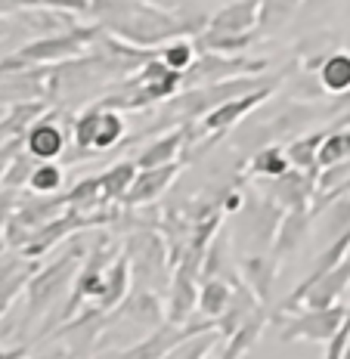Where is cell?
Listing matches in <instances>:
<instances>
[{"label": "cell", "instance_id": "1", "mask_svg": "<svg viewBox=\"0 0 350 359\" xmlns=\"http://www.w3.org/2000/svg\"><path fill=\"white\" fill-rule=\"evenodd\" d=\"M100 25H74L59 34H43L37 41L19 47L13 56L0 59V74H16V72H32V69H50L59 62H72L81 59L93 41H100Z\"/></svg>", "mask_w": 350, "mask_h": 359}, {"label": "cell", "instance_id": "2", "mask_svg": "<svg viewBox=\"0 0 350 359\" xmlns=\"http://www.w3.org/2000/svg\"><path fill=\"white\" fill-rule=\"evenodd\" d=\"M100 28L137 50H152L159 43H170L174 37L186 34L180 16L155 10V6H146V4H130L124 13L106 19Z\"/></svg>", "mask_w": 350, "mask_h": 359}, {"label": "cell", "instance_id": "3", "mask_svg": "<svg viewBox=\"0 0 350 359\" xmlns=\"http://www.w3.org/2000/svg\"><path fill=\"white\" fill-rule=\"evenodd\" d=\"M270 69V59H248V56H217V53H198L196 65L183 74V87H208L217 81L248 78V74H264Z\"/></svg>", "mask_w": 350, "mask_h": 359}, {"label": "cell", "instance_id": "4", "mask_svg": "<svg viewBox=\"0 0 350 359\" xmlns=\"http://www.w3.org/2000/svg\"><path fill=\"white\" fill-rule=\"evenodd\" d=\"M347 313L350 306L347 304H332V306H323V310H307L301 316H292L285 319V328H282V338L285 341H316V344H325L338 334V328L347 323Z\"/></svg>", "mask_w": 350, "mask_h": 359}, {"label": "cell", "instance_id": "5", "mask_svg": "<svg viewBox=\"0 0 350 359\" xmlns=\"http://www.w3.org/2000/svg\"><path fill=\"white\" fill-rule=\"evenodd\" d=\"M72 276H74V254H65V257H59L56 264H50L47 269L34 273L32 282H28V288H25L28 316H34V313H41L50 301H56V294L69 285Z\"/></svg>", "mask_w": 350, "mask_h": 359}, {"label": "cell", "instance_id": "6", "mask_svg": "<svg viewBox=\"0 0 350 359\" xmlns=\"http://www.w3.org/2000/svg\"><path fill=\"white\" fill-rule=\"evenodd\" d=\"M279 84V81H276ZM276 84H267V87H257V90H251V93H245V96H236V100H229V102H223V106L217 109H211L208 115L202 118V127L208 133H227L229 127H236L242 121L248 111H255L260 102H267L273 96V90H276Z\"/></svg>", "mask_w": 350, "mask_h": 359}, {"label": "cell", "instance_id": "7", "mask_svg": "<svg viewBox=\"0 0 350 359\" xmlns=\"http://www.w3.org/2000/svg\"><path fill=\"white\" fill-rule=\"evenodd\" d=\"M270 198L282 205L285 211H310L307 205H314L316 198V177L307 174V170H285L282 177H276L270 189Z\"/></svg>", "mask_w": 350, "mask_h": 359}, {"label": "cell", "instance_id": "8", "mask_svg": "<svg viewBox=\"0 0 350 359\" xmlns=\"http://www.w3.org/2000/svg\"><path fill=\"white\" fill-rule=\"evenodd\" d=\"M56 118H59L56 111H53V115H41L25 130V137H22V146H25V152L32 155L34 161H53V158L62 155V149H65V130L59 127Z\"/></svg>", "mask_w": 350, "mask_h": 359}, {"label": "cell", "instance_id": "9", "mask_svg": "<svg viewBox=\"0 0 350 359\" xmlns=\"http://www.w3.org/2000/svg\"><path fill=\"white\" fill-rule=\"evenodd\" d=\"M257 16H260V0H233V4L220 6L217 13H211L208 32H220V34L257 32Z\"/></svg>", "mask_w": 350, "mask_h": 359}, {"label": "cell", "instance_id": "10", "mask_svg": "<svg viewBox=\"0 0 350 359\" xmlns=\"http://www.w3.org/2000/svg\"><path fill=\"white\" fill-rule=\"evenodd\" d=\"M180 174V164H165V168H149V170H140L137 180H133L130 192L124 196V201H130V205H143V201L155 198L159 192H165L170 186V180Z\"/></svg>", "mask_w": 350, "mask_h": 359}, {"label": "cell", "instance_id": "11", "mask_svg": "<svg viewBox=\"0 0 350 359\" xmlns=\"http://www.w3.org/2000/svg\"><path fill=\"white\" fill-rule=\"evenodd\" d=\"M276 266L279 260L273 254H251L248 260H242V276L248 282V291L257 297V304H267V297H270Z\"/></svg>", "mask_w": 350, "mask_h": 359}, {"label": "cell", "instance_id": "12", "mask_svg": "<svg viewBox=\"0 0 350 359\" xmlns=\"http://www.w3.org/2000/svg\"><path fill=\"white\" fill-rule=\"evenodd\" d=\"M310 217H314L310 211H285L282 214L276 238H273V257L282 260V257H288V254L297 251V245H301V238L310 226Z\"/></svg>", "mask_w": 350, "mask_h": 359}, {"label": "cell", "instance_id": "13", "mask_svg": "<svg viewBox=\"0 0 350 359\" xmlns=\"http://www.w3.org/2000/svg\"><path fill=\"white\" fill-rule=\"evenodd\" d=\"M186 137H189L186 130H174V133H165V137H159L155 143H149L143 152L137 155V168L140 170H149V168H165V164H174L177 155L183 152Z\"/></svg>", "mask_w": 350, "mask_h": 359}, {"label": "cell", "instance_id": "14", "mask_svg": "<svg viewBox=\"0 0 350 359\" xmlns=\"http://www.w3.org/2000/svg\"><path fill=\"white\" fill-rule=\"evenodd\" d=\"M329 137V130H314L304 133V137H295L292 143L285 146V155L292 161V168L307 170V174H319V149H323V140Z\"/></svg>", "mask_w": 350, "mask_h": 359}, {"label": "cell", "instance_id": "15", "mask_svg": "<svg viewBox=\"0 0 350 359\" xmlns=\"http://www.w3.org/2000/svg\"><path fill=\"white\" fill-rule=\"evenodd\" d=\"M192 306H198L196 279H192V269L180 266L174 276V288H170V319H174V323H186Z\"/></svg>", "mask_w": 350, "mask_h": 359}, {"label": "cell", "instance_id": "16", "mask_svg": "<svg viewBox=\"0 0 350 359\" xmlns=\"http://www.w3.org/2000/svg\"><path fill=\"white\" fill-rule=\"evenodd\" d=\"M316 74H319V84H323L325 93L344 96L350 90V53H344V50H335V53L325 56L323 69H319Z\"/></svg>", "mask_w": 350, "mask_h": 359}, {"label": "cell", "instance_id": "17", "mask_svg": "<svg viewBox=\"0 0 350 359\" xmlns=\"http://www.w3.org/2000/svg\"><path fill=\"white\" fill-rule=\"evenodd\" d=\"M304 0H260V16H257V32L273 34L285 25L295 13H301Z\"/></svg>", "mask_w": 350, "mask_h": 359}, {"label": "cell", "instance_id": "18", "mask_svg": "<svg viewBox=\"0 0 350 359\" xmlns=\"http://www.w3.org/2000/svg\"><path fill=\"white\" fill-rule=\"evenodd\" d=\"M28 282H32V269H25V264H19V260L0 266V316H4V313L10 310V304L28 288Z\"/></svg>", "mask_w": 350, "mask_h": 359}, {"label": "cell", "instance_id": "19", "mask_svg": "<svg viewBox=\"0 0 350 359\" xmlns=\"http://www.w3.org/2000/svg\"><path fill=\"white\" fill-rule=\"evenodd\" d=\"M229 301H233V291H229V285L223 279H205L202 288H198V310L205 313L208 319H217L227 313Z\"/></svg>", "mask_w": 350, "mask_h": 359}, {"label": "cell", "instance_id": "20", "mask_svg": "<svg viewBox=\"0 0 350 359\" xmlns=\"http://www.w3.org/2000/svg\"><path fill=\"white\" fill-rule=\"evenodd\" d=\"M248 170H251V174H255V177L276 180V177L285 174V170H292V161H288L285 149L273 143V146H264V149H260V152H255V158H251Z\"/></svg>", "mask_w": 350, "mask_h": 359}, {"label": "cell", "instance_id": "21", "mask_svg": "<svg viewBox=\"0 0 350 359\" xmlns=\"http://www.w3.org/2000/svg\"><path fill=\"white\" fill-rule=\"evenodd\" d=\"M260 328H264V313H260V306H257V310L248 316V323L239 325L233 334H229V344H227V350H223V359H242L245 353H248L251 344L257 341Z\"/></svg>", "mask_w": 350, "mask_h": 359}, {"label": "cell", "instance_id": "22", "mask_svg": "<svg viewBox=\"0 0 350 359\" xmlns=\"http://www.w3.org/2000/svg\"><path fill=\"white\" fill-rule=\"evenodd\" d=\"M159 59L168 65L170 72H177V74H186L196 65V59H198V47H196V41H183V37H174L170 43H165V50L159 53Z\"/></svg>", "mask_w": 350, "mask_h": 359}, {"label": "cell", "instance_id": "23", "mask_svg": "<svg viewBox=\"0 0 350 359\" xmlns=\"http://www.w3.org/2000/svg\"><path fill=\"white\" fill-rule=\"evenodd\" d=\"M183 338H189V332H174V328H159V334H155L152 341L140 344V347H133L124 359H159L161 353H174V347L180 344Z\"/></svg>", "mask_w": 350, "mask_h": 359}, {"label": "cell", "instance_id": "24", "mask_svg": "<svg viewBox=\"0 0 350 359\" xmlns=\"http://www.w3.org/2000/svg\"><path fill=\"white\" fill-rule=\"evenodd\" d=\"M124 118L118 115L115 109H102L100 106V121H96V140H93V149H112L124 140Z\"/></svg>", "mask_w": 350, "mask_h": 359}, {"label": "cell", "instance_id": "25", "mask_svg": "<svg viewBox=\"0 0 350 359\" xmlns=\"http://www.w3.org/2000/svg\"><path fill=\"white\" fill-rule=\"evenodd\" d=\"M124 291H128V257H118L112 264V269H106V282H102V291L96 301L102 306H112L121 301Z\"/></svg>", "mask_w": 350, "mask_h": 359}, {"label": "cell", "instance_id": "26", "mask_svg": "<svg viewBox=\"0 0 350 359\" xmlns=\"http://www.w3.org/2000/svg\"><path fill=\"white\" fill-rule=\"evenodd\" d=\"M137 174H140L137 161H121V164H115L112 170H106V174H102V186H106L109 201L128 196L130 186H133V180H137Z\"/></svg>", "mask_w": 350, "mask_h": 359}, {"label": "cell", "instance_id": "27", "mask_svg": "<svg viewBox=\"0 0 350 359\" xmlns=\"http://www.w3.org/2000/svg\"><path fill=\"white\" fill-rule=\"evenodd\" d=\"M350 161V130H329V137L323 140V149H319V170L332 168V164Z\"/></svg>", "mask_w": 350, "mask_h": 359}, {"label": "cell", "instance_id": "28", "mask_svg": "<svg viewBox=\"0 0 350 359\" xmlns=\"http://www.w3.org/2000/svg\"><path fill=\"white\" fill-rule=\"evenodd\" d=\"M69 201H72L74 208H96V205H102V201H109L106 186H102V177L81 180V183L69 192Z\"/></svg>", "mask_w": 350, "mask_h": 359}, {"label": "cell", "instance_id": "29", "mask_svg": "<svg viewBox=\"0 0 350 359\" xmlns=\"http://www.w3.org/2000/svg\"><path fill=\"white\" fill-rule=\"evenodd\" d=\"M62 168L59 164H53V161H41L34 168V174H32V180H28V189L32 192H37V196H50V192H56L59 186H62Z\"/></svg>", "mask_w": 350, "mask_h": 359}, {"label": "cell", "instance_id": "30", "mask_svg": "<svg viewBox=\"0 0 350 359\" xmlns=\"http://www.w3.org/2000/svg\"><path fill=\"white\" fill-rule=\"evenodd\" d=\"M96 121H100V106L84 109L78 118H74V146H78V152H90L93 149Z\"/></svg>", "mask_w": 350, "mask_h": 359}, {"label": "cell", "instance_id": "31", "mask_svg": "<svg viewBox=\"0 0 350 359\" xmlns=\"http://www.w3.org/2000/svg\"><path fill=\"white\" fill-rule=\"evenodd\" d=\"M19 208V198H16V189H6V186H0V233L6 229V223L13 220V214H16Z\"/></svg>", "mask_w": 350, "mask_h": 359}, {"label": "cell", "instance_id": "32", "mask_svg": "<svg viewBox=\"0 0 350 359\" xmlns=\"http://www.w3.org/2000/svg\"><path fill=\"white\" fill-rule=\"evenodd\" d=\"M43 6L62 10V13H90L93 0H43Z\"/></svg>", "mask_w": 350, "mask_h": 359}, {"label": "cell", "instance_id": "33", "mask_svg": "<svg viewBox=\"0 0 350 359\" xmlns=\"http://www.w3.org/2000/svg\"><path fill=\"white\" fill-rule=\"evenodd\" d=\"M43 6V0H0V16H10V13H25Z\"/></svg>", "mask_w": 350, "mask_h": 359}, {"label": "cell", "instance_id": "34", "mask_svg": "<svg viewBox=\"0 0 350 359\" xmlns=\"http://www.w3.org/2000/svg\"><path fill=\"white\" fill-rule=\"evenodd\" d=\"M332 4H338V0H304L301 13H319V10H325V6H332Z\"/></svg>", "mask_w": 350, "mask_h": 359}, {"label": "cell", "instance_id": "35", "mask_svg": "<svg viewBox=\"0 0 350 359\" xmlns=\"http://www.w3.org/2000/svg\"><path fill=\"white\" fill-rule=\"evenodd\" d=\"M146 6H155V10H165V13H174L177 10V0H140Z\"/></svg>", "mask_w": 350, "mask_h": 359}, {"label": "cell", "instance_id": "36", "mask_svg": "<svg viewBox=\"0 0 350 359\" xmlns=\"http://www.w3.org/2000/svg\"><path fill=\"white\" fill-rule=\"evenodd\" d=\"M335 115H344V111H350V90L344 96H335V106H332Z\"/></svg>", "mask_w": 350, "mask_h": 359}, {"label": "cell", "instance_id": "37", "mask_svg": "<svg viewBox=\"0 0 350 359\" xmlns=\"http://www.w3.org/2000/svg\"><path fill=\"white\" fill-rule=\"evenodd\" d=\"M0 359H25V347H13V350H0Z\"/></svg>", "mask_w": 350, "mask_h": 359}, {"label": "cell", "instance_id": "38", "mask_svg": "<svg viewBox=\"0 0 350 359\" xmlns=\"http://www.w3.org/2000/svg\"><path fill=\"white\" fill-rule=\"evenodd\" d=\"M4 245H6V242H4V238H0V251H4Z\"/></svg>", "mask_w": 350, "mask_h": 359}, {"label": "cell", "instance_id": "39", "mask_svg": "<svg viewBox=\"0 0 350 359\" xmlns=\"http://www.w3.org/2000/svg\"><path fill=\"white\" fill-rule=\"evenodd\" d=\"M344 359H350V347H347V356H344Z\"/></svg>", "mask_w": 350, "mask_h": 359}]
</instances>
